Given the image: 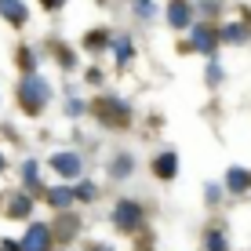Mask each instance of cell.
Listing matches in <instances>:
<instances>
[{"label":"cell","instance_id":"cell-7","mask_svg":"<svg viewBox=\"0 0 251 251\" xmlns=\"http://www.w3.org/2000/svg\"><path fill=\"white\" fill-rule=\"evenodd\" d=\"M168 19H171V25H178V29H182V25L189 22V7H186V0H175V4L168 7Z\"/></svg>","mask_w":251,"mask_h":251},{"label":"cell","instance_id":"cell-11","mask_svg":"<svg viewBox=\"0 0 251 251\" xmlns=\"http://www.w3.org/2000/svg\"><path fill=\"white\" fill-rule=\"evenodd\" d=\"M7 215H29V197H11V207H7Z\"/></svg>","mask_w":251,"mask_h":251},{"label":"cell","instance_id":"cell-19","mask_svg":"<svg viewBox=\"0 0 251 251\" xmlns=\"http://www.w3.org/2000/svg\"><path fill=\"white\" fill-rule=\"evenodd\" d=\"M201 11H204V15H211V11H219V0H201Z\"/></svg>","mask_w":251,"mask_h":251},{"label":"cell","instance_id":"cell-8","mask_svg":"<svg viewBox=\"0 0 251 251\" xmlns=\"http://www.w3.org/2000/svg\"><path fill=\"white\" fill-rule=\"evenodd\" d=\"M222 40H229V44H244L248 40V25H240V22H233L222 29Z\"/></svg>","mask_w":251,"mask_h":251},{"label":"cell","instance_id":"cell-18","mask_svg":"<svg viewBox=\"0 0 251 251\" xmlns=\"http://www.w3.org/2000/svg\"><path fill=\"white\" fill-rule=\"evenodd\" d=\"M207 80H211V84H219V80H222V69H219V62H211V69H207Z\"/></svg>","mask_w":251,"mask_h":251},{"label":"cell","instance_id":"cell-10","mask_svg":"<svg viewBox=\"0 0 251 251\" xmlns=\"http://www.w3.org/2000/svg\"><path fill=\"white\" fill-rule=\"evenodd\" d=\"M226 182H229V189H248V186H251V178H248V171H244V168H233Z\"/></svg>","mask_w":251,"mask_h":251},{"label":"cell","instance_id":"cell-20","mask_svg":"<svg viewBox=\"0 0 251 251\" xmlns=\"http://www.w3.org/2000/svg\"><path fill=\"white\" fill-rule=\"evenodd\" d=\"M40 4H44V7H48V11H51V7H62V4H66V0H40Z\"/></svg>","mask_w":251,"mask_h":251},{"label":"cell","instance_id":"cell-5","mask_svg":"<svg viewBox=\"0 0 251 251\" xmlns=\"http://www.w3.org/2000/svg\"><path fill=\"white\" fill-rule=\"evenodd\" d=\"M0 15H4L11 25H22L25 19H29V11H25L22 0H0Z\"/></svg>","mask_w":251,"mask_h":251},{"label":"cell","instance_id":"cell-4","mask_svg":"<svg viewBox=\"0 0 251 251\" xmlns=\"http://www.w3.org/2000/svg\"><path fill=\"white\" fill-rule=\"evenodd\" d=\"M48 244H51V229H48V226H33L19 248H22V251H48Z\"/></svg>","mask_w":251,"mask_h":251},{"label":"cell","instance_id":"cell-14","mask_svg":"<svg viewBox=\"0 0 251 251\" xmlns=\"http://www.w3.org/2000/svg\"><path fill=\"white\" fill-rule=\"evenodd\" d=\"M113 48H117V58H120V62H127V58H131V44H127L124 37H117V40H113Z\"/></svg>","mask_w":251,"mask_h":251},{"label":"cell","instance_id":"cell-13","mask_svg":"<svg viewBox=\"0 0 251 251\" xmlns=\"http://www.w3.org/2000/svg\"><path fill=\"white\" fill-rule=\"evenodd\" d=\"M127 171H131V157H117L113 160V175L117 178H127Z\"/></svg>","mask_w":251,"mask_h":251},{"label":"cell","instance_id":"cell-6","mask_svg":"<svg viewBox=\"0 0 251 251\" xmlns=\"http://www.w3.org/2000/svg\"><path fill=\"white\" fill-rule=\"evenodd\" d=\"M193 48L204 51V55L215 51V29H211V25H197V29H193Z\"/></svg>","mask_w":251,"mask_h":251},{"label":"cell","instance_id":"cell-3","mask_svg":"<svg viewBox=\"0 0 251 251\" xmlns=\"http://www.w3.org/2000/svg\"><path fill=\"white\" fill-rule=\"evenodd\" d=\"M51 168L58 171V175H66V178H76L80 175V157H76V153H55V157H51Z\"/></svg>","mask_w":251,"mask_h":251},{"label":"cell","instance_id":"cell-2","mask_svg":"<svg viewBox=\"0 0 251 251\" xmlns=\"http://www.w3.org/2000/svg\"><path fill=\"white\" fill-rule=\"evenodd\" d=\"M138 219H142V211H138V204H135V201H120V204H117L113 222H117L120 229H135V226H138Z\"/></svg>","mask_w":251,"mask_h":251},{"label":"cell","instance_id":"cell-9","mask_svg":"<svg viewBox=\"0 0 251 251\" xmlns=\"http://www.w3.org/2000/svg\"><path fill=\"white\" fill-rule=\"evenodd\" d=\"M175 164H178V160L171 157V153H160L153 168H157V175H160V178H171V175H175Z\"/></svg>","mask_w":251,"mask_h":251},{"label":"cell","instance_id":"cell-16","mask_svg":"<svg viewBox=\"0 0 251 251\" xmlns=\"http://www.w3.org/2000/svg\"><path fill=\"white\" fill-rule=\"evenodd\" d=\"M37 182H40V175H37V164L29 160V164H25V186H37Z\"/></svg>","mask_w":251,"mask_h":251},{"label":"cell","instance_id":"cell-15","mask_svg":"<svg viewBox=\"0 0 251 251\" xmlns=\"http://www.w3.org/2000/svg\"><path fill=\"white\" fill-rule=\"evenodd\" d=\"M207 248H211V251H226V240H222V233H219V229L207 233Z\"/></svg>","mask_w":251,"mask_h":251},{"label":"cell","instance_id":"cell-12","mask_svg":"<svg viewBox=\"0 0 251 251\" xmlns=\"http://www.w3.org/2000/svg\"><path fill=\"white\" fill-rule=\"evenodd\" d=\"M51 204H55V207H69V204H73V193H69V189H51Z\"/></svg>","mask_w":251,"mask_h":251},{"label":"cell","instance_id":"cell-1","mask_svg":"<svg viewBox=\"0 0 251 251\" xmlns=\"http://www.w3.org/2000/svg\"><path fill=\"white\" fill-rule=\"evenodd\" d=\"M48 99H51V88H48L44 76H37V73L22 76V84H19V102H22V109L40 113V109L48 106Z\"/></svg>","mask_w":251,"mask_h":251},{"label":"cell","instance_id":"cell-21","mask_svg":"<svg viewBox=\"0 0 251 251\" xmlns=\"http://www.w3.org/2000/svg\"><path fill=\"white\" fill-rule=\"evenodd\" d=\"M0 251H22L19 244H11V240H4V244H0Z\"/></svg>","mask_w":251,"mask_h":251},{"label":"cell","instance_id":"cell-17","mask_svg":"<svg viewBox=\"0 0 251 251\" xmlns=\"http://www.w3.org/2000/svg\"><path fill=\"white\" fill-rule=\"evenodd\" d=\"M135 15L150 19V15H153V4H150V0H135Z\"/></svg>","mask_w":251,"mask_h":251},{"label":"cell","instance_id":"cell-22","mask_svg":"<svg viewBox=\"0 0 251 251\" xmlns=\"http://www.w3.org/2000/svg\"><path fill=\"white\" fill-rule=\"evenodd\" d=\"M0 171H4V153H0Z\"/></svg>","mask_w":251,"mask_h":251}]
</instances>
